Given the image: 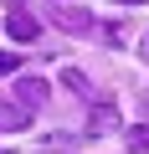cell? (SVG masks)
<instances>
[{"label": "cell", "mask_w": 149, "mask_h": 154, "mask_svg": "<svg viewBox=\"0 0 149 154\" xmlns=\"http://www.w3.org/2000/svg\"><path fill=\"white\" fill-rule=\"evenodd\" d=\"M118 5H149V0H118Z\"/></svg>", "instance_id": "30bf717a"}, {"label": "cell", "mask_w": 149, "mask_h": 154, "mask_svg": "<svg viewBox=\"0 0 149 154\" xmlns=\"http://www.w3.org/2000/svg\"><path fill=\"white\" fill-rule=\"evenodd\" d=\"M46 77H21V82H16V98H21V108H41L46 103Z\"/></svg>", "instance_id": "6da1fadb"}, {"label": "cell", "mask_w": 149, "mask_h": 154, "mask_svg": "<svg viewBox=\"0 0 149 154\" xmlns=\"http://www.w3.org/2000/svg\"><path fill=\"white\" fill-rule=\"evenodd\" d=\"M139 57H144V62H149V36H144V41H139Z\"/></svg>", "instance_id": "9c48e42d"}, {"label": "cell", "mask_w": 149, "mask_h": 154, "mask_svg": "<svg viewBox=\"0 0 149 154\" xmlns=\"http://www.w3.org/2000/svg\"><path fill=\"white\" fill-rule=\"evenodd\" d=\"M0 154H5V149H0Z\"/></svg>", "instance_id": "8fae6325"}, {"label": "cell", "mask_w": 149, "mask_h": 154, "mask_svg": "<svg viewBox=\"0 0 149 154\" xmlns=\"http://www.w3.org/2000/svg\"><path fill=\"white\" fill-rule=\"evenodd\" d=\"M31 123V108H21V103H0V128H26Z\"/></svg>", "instance_id": "5b68a950"}, {"label": "cell", "mask_w": 149, "mask_h": 154, "mask_svg": "<svg viewBox=\"0 0 149 154\" xmlns=\"http://www.w3.org/2000/svg\"><path fill=\"white\" fill-rule=\"evenodd\" d=\"M123 144H129L134 154H149V123H134V128H123Z\"/></svg>", "instance_id": "8992f818"}, {"label": "cell", "mask_w": 149, "mask_h": 154, "mask_svg": "<svg viewBox=\"0 0 149 154\" xmlns=\"http://www.w3.org/2000/svg\"><path fill=\"white\" fill-rule=\"evenodd\" d=\"M5 31H11L16 41H36V31H41V26H36V16H26V11H16V16L5 21Z\"/></svg>", "instance_id": "3957f363"}, {"label": "cell", "mask_w": 149, "mask_h": 154, "mask_svg": "<svg viewBox=\"0 0 149 154\" xmlns=\"http://www.w3.org/2000/svg\"><path fill=\"white\" fill-rule=\"evenodd\" d=\"M16 67H21V57H16V51H0V77H11Z\"/></svg>", "instance_id": "ba28073f"}, {"label": "cell", "mask_w": 149, "mask_h": 154, "mask_svg": "<svg viewBox=\"0 0 149 154\" xmlns=\"http://www.w3.org/2000/svg\"><path fill=\"white\" fill-rule=\"evenodd\" d=\"M113 128H118L113 103H98V108H93V118H88V139H103V134H113Z\"/></svg>", "instance_id": "7a4b0ae2"}, {"label": "cell", "mask_w": 149, "mask_h": 154, "mask_svg": "<svg viewBox=\"0 0 149 154\" xmlns=\"http://www.w3.org/2000/svg\"><path fill=\"white\" fill-rule=\"evenodd\" d=\"M62 82H67L72 93H88V77H82L77 67H62Z\"/></svg>", "instance_id": "52a82bcc"}, {"label": "cell", "mask_w": 149, "mask_h": 154, "mask_svg": "<svg viewBox=\"0 0 149 154\" xmlns=\"http://www.w3.org/2000/svg\"><path fill=\"white\" fill-rule=\"evenodd\" d=\"M57 26L72 31V36H77V31L88 36V31H93V16H88V11H57Z\"/></svg>", "instance_id": "277c9868"}]
</instances>
